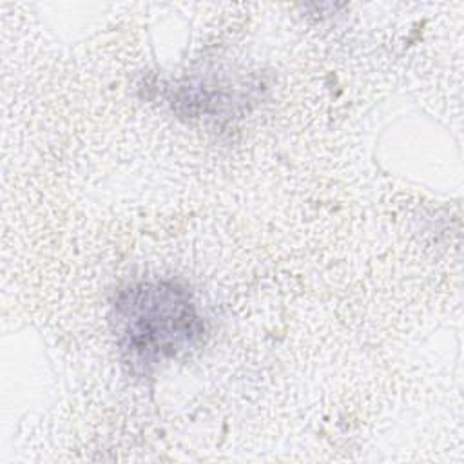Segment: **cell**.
Masks as SVG:
<instances>
[{"label":"cell","instance_id":"cell-1","mask_svg":"<svg viewBox=\"0 0 464 464\" xmlns=\"http://www.w3.org/2000/svg\"><path fill=\"white\" fill-rule=\"evenodd\" d=\"M116 335L127 362L147 372L194 346L203 321L190 292L174 281H140L114 303Z\"/></svg>","mask_w":464,"mask_h":464}]
</instances>
